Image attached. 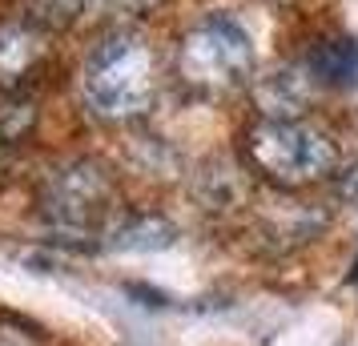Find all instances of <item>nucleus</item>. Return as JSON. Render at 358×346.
<instances>
[{
    "mask_svg": "<svg viewBox=\"0 0 358 346\" xmlns=\"http://www.w3.org/2000/svg\"><path fill=\"white\" fill-rule=\"evenodd\" d=\"M322 230H326V210L322 206H314V201H282V206H266V210L254 217V233H258V242H270L278 254L306 246V242H314Z\"/></svg>",
    "mask_w": 358,
    "mask_h": 346,
    "instance_id": "7",
    "label": "nucleus"
},
{
    "mask_svg": "<svg viewBox=\"0 0 358 346\" xmlns=\"http://www.w3.org/2000/svg\"><path fill=\"white\" fill-rule=\"evenodd\" d=\"M41 217L65 238H105L125 217L121 178L101 157H69L52 165L36 194Z\"/></svg>",
    "mask_w": 358,
    "mask_h": 346,
    "instance_id": "3",
    "label": "nucleus"
},
{
    "mask_svg": "<svg viewBox=\"0 0 358 346\" xmlns=\"http://www.w3.org/2000/svg\"><path fill=\"white\" fill-rule=\"evenodd\" d=\"M0 346H45L41 343V334L17 322V318H0Z\"/></svg>",
    "mask_w": 358,
    "mask_h": 346,
    "instance_id": "13",
    "label": "nucleus"
},
{
    "mask_svg": "<svg viewBox=\"0 0 358 346\" xmlns=\"http://www.w3.org/2000/svg\"><path fill=\"white\" fill-rule=\"evenodd\" d=\"M162 93V52L141 29L101 33L81 65V101L105 125H133L149 117Z\"/></svg>",
    "mask_w": 358,
    "mask_h": 346,
    "instance_id": "1",
    "label": "nucleus"
},
{
    "mask_svg": "<svg viewBox=\"0 0 358 346\" xmlns=\"http://www.w3.org/2000/svg\"><path fill=\"white\" fill-rule=\"evenodd\" d=\"M57 61V33L29 13L0 20V93L29 97Z\"/></svg>",
    "mask_w": 358,
    "mask_h": 346,
    "instance_id": "5",
    "label": "nucleus"
},
{
    "mask_svg": "<svg viewBox=\"0 0 358 346\" xmlns=\"http://www.w3.org/2000/svg\"><path fill=\"white\" fill-rule=\"evenodd\" d=\"M89 4H93V0H24V13L33 20H41L45 29L61 33V29L77 24V20L89 13Z\"/></svg>",
    "mask_w": 358,
    "mask_h": 346,
    "instance_id": "12",
    "label": "nucleus"
},
{
    "mask_svg": "<svg viewBox=\"0 0 358 346\" xmlns=\"http://www.w3.org/2000/svg\"><path fill=\"white\" fill-rule=\"evenodd\" d=\"M270 4H282V8H286V4H298V0H270Z\"/></svg>",
    "mask_w": 358,
    "mask_h": 346,
    "instance_id": "15",
    "label": "nucleus"
},
{
    "mask_svg": "<svg viewBox=\"0 0 358 346\" xmlns=\"http://www.w3.org/2000/svg\"><path fill=\"white\" fill-rule=\"evenodd\" d=\"M173 73L185 93L206 101L234 97L254 85L258 77V57H254V36L245 33L234 17H206L189 24L178 36V57Z\"/></svg>",
    "mask_w": 358,
    "mask_h": 346,
    "instance_id": "4",
    "label": "nucleus"
},
{
    "mask_svg": "<svg viewBox=\"0 0 358 346\" xmlns=\"http://www.w3.org/2000/svg\"><path fill=\"white\" fill-rule=\"evenodd\" d=\"M242 161L278 194H302L338 178L342 145L310 117H258L242 133Z\"/></svg>",
    "mask_w": 358,
    "mask_h": 346,
    "instance_id": "2",
    "label": "nucleus"
},
{
    "mask_svg": "<svg viewBox=\"0 0 358 346\" xmlns=\"http://www.w3.org/2000/svg\"><path fill=\"white\" fill-rule=\"evenodd\" d=\"M314 93H318V81L310 77V69L302 61L278 65L274 73L254 77V85H250L258 117H306Z\"/></svg>",
    "mask_w": 358,
    "mask_h": 346,
    "instance_id": "6",
    "label": "nucleus"
},
{
    "mask_svg": "<svg viewBox=\"0 0 358 346\" xmlns=\"http://www.w3.org/2000/svg\"><path fill=\"white\" fill-rule=\"evenodd\" d=\"M250 169L234 161H210L201 173H197V201L201 210L210 214H229V210H242V206H254L250 201Z\"/></svg>",
    "mask_w": 358,
    "mask_h": 346,
    "instance_id": "9",
    "label": "nucleus"
},
{
    "mask_svg": "<svg viewBox=\"0 0 358 346\" xmlns=\"http://www.w3.org/2000/svg\"><path fill=\"white\" fill-rule=\"evenodd\" d=\"M36 133V101L33 97H8L0 105V153L20 149Z\"/></svg>",
    "mask_w": 358,
    "mask_h": 346,
    "instance_id": "11",
    "label": "nucleus"
},
{
    "mask_svg": "<svg viewBox=\"0 0 358 346\" xmlns=\"http://www.w3.org/2000/svg\"><path fill=\"white\" fill-rule=\"evenodd\" d=\"M302 65L310 69L318 89H350L358 85V41L355 36H318Z\"/></svg>",
    "mask_w": 358,
    "mask_h": 346,
    "instance_id": "8",
    "label": "nucleus"
},
{
    "mask_svg": "<svg viewBox=\"0 0 358 346\" xmlns=\"http://www.w3.org/2000/svg\"><path fill=\"white\" fill-rule=\"evenodd\" d=\"M178 242V226L162 214H125L105 233V246L121 254H157Z\"/></svg>",
    "mask_w": 358,
    "mask_h": 346,
    "instance_id": "10",
    "label": "nucleus"
},
{
    "mask_svg": "<svg viewBox=\"0 0 358 346\" xmlns=\"http://www.w3.org/2000/svg\"><path fill=\"white\" fill-rule=\"evenodd\" d=\"M105 4H113V8H125V13H149V8H157L162 0H105Z\"/></svg>",
    "mask_w": 358,
    "mask_h": 346,
    "instance_id": "14",
    "label": "nucleus"
}]
</instances>
